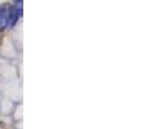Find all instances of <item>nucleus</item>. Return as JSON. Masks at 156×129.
I'll return each mask as SVG.
<instances>
[{"label": "nucleus", "mask_w": 156, "mask_h": 129, "mask_svg": "<svg viewBox=\"0 0 156 129\" xmlns=\"http://www.w3.org/2000/svg\"><path fill=\"white\" fill-rule=\"evenodd\" d=\"M9 11L10 6L0 5V31L5 30L9 25Z\"/></svg>", "instance_id": "1"}, {"label": "nucleus", "mask_w": 156, "mask_h": 129, "mask_svg": "<svg viewBox=\"0 0 156 129\" xmlns=\"http://www.w3.org/2000/svg\"><path fill=\"white\" fill-rule=\"evenodd\" d=\"M17 5H19V4H22L23 3V0H13Z\"/></svg>", "instance_id": "2"}]
</instances>
